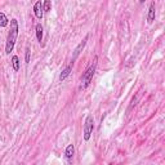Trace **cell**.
Returning a JSON list of instances; mask_svg holds the SVG:
<instances>
[{"mask_svg":"<svg viewBox=\"0 0 165 165\" xmlns=\"http://www.w3.org/2000/svg\"><path fill=\"white\" fill-rule=\"evenodd\" d=\"M44 10L45 12L50 10V0H45V3H44Z\"/></svg>","mask_w":165,"mask_h":165,"instance_id":"12","label":"cell"},{"mask_svg":"<svg viewBox=\"0 0 165 165\" xmlns=\"http://www.w3.org/2000/svg\"><path fill=\"white\" fill-rule=\"evenodd\" d=\"M36 39H38V41H40V43H41V40H43V26H41V23L36 25Z\"/></svg>","mask_w":165,"mask_h":165,"instance_id":"9","label":"cell"},{"mask_svg":"<svg viewBox=\"0 0 165 165\" xmlns=\"http://www.w3.org/2000/svg\"><path fill=\"white\" fill-rule=\"evenodd\" d=\"M34 12H35L36 18H39V20L43 18L44 12H43V7H41V1H36V4L34 5Z\"/></svg>","mask_w":165,"mask_h":165,"instance_id":"6","label":"cell"},{"mask_svg":"<svg viewBox=\"0 0 165 165\" xmlns=\"http://www.w3.org/2000/svg\"><path fill=\"white\" fill-rule=\"evenodd\" d=\"M18 36V21L17 20H10V31L7 38V45H5V53L10 54V52L14 48V43Z\"/></svg>","mask_w":165,"mask_h":165,"instance_id":"1","label":"cell"},{"mask_svg":"<svg viewBox=\"0 0 165 165\" xmlns=\"http://www.w3.org/2000/svg\"><path fill=\"white\" fill-rule=\"evenodd\" d=\"M12 65H13V70H14V71L20 70V58H18L17 56L12 57Z\"/></svg>","mask_w":165,"mask_h":165,"instance_id":"11","label":"cell"},{"mask_svg":"<svg viewBox=\"0 0 165 165\" xmlns=\"http://www.w3.org/2000/svg\"><path fill=\"white\" fill-rule=\"evenodd\" d=\"M93 128H94V121H93V116H88L87 120H85L84 124V139L85 141H89L90 134L93 132Z\"/></svg>","mask_w":165,"mask_h":165,"instance_id":"3","label":"cell"},{"mask_svg":"<svg viewBox=\"0 0 165 165\" xmlns=\"http://www.w3.org/2000/svg\"><path fill=\"white\" fill-rule=\"evenodd\" d=\"M87 40H88V36H85V39L81 41L80 44H79L78 46H76V49H75V52H74V57H72V61L71 62H75V59L78 58L79 57V54H80V52L82 50V49H84V46L87 45Z\"/></svg>","mask_w":165,"mask_h":165,"instance_id":"4","label":"cell"},{"mask_svg":"<svg viewBox=\"0 0 165 165\" xmlns=\"http://www.w3.org/2000/svg\"><path fill=\"white\" fill-rule=\"evenodd\" d=\"M72 66H74V62H71L70 65H68L67 67H66L65 70L62 71V72H61V75H59V80L63 81L66 78H67L68 75H70V72H71V71H72Z\"/></svg>","mask_w":165,"mask_h":165,"instance_id":"7","label":"cell"},{"mask_svg":"<svg viewBox=\"0 0 165 165\" xmlns=\"http://www.w3.org/2000/svg\"><path fill=\"white\" fill-rule=\"evenodd\" d=\"M95 62H97V57L94 58V63H93V65L84 72V75H82L80 89H85V88L90 84V81H92V79H93V75H94V71H95Z\"/></svg>","mask_w":165,"mask_h":165,"instance_id":"2","label":"cell"},{"mask_svg":"<svg viewBox=\"0 0 165 165\" xmlns=\"http://www.w3.org/2000/svg\"><path fill=\"white\" fill-rule=\"evenodd\" d=\"M30 54H31L30 48H26V54H25V61H26V63L30 62Z\"/></svg>","mask_w":165,"mask_h":165,"instance_id":"13","label":"cell"},{"mask_svg":"<svg viewBox=\"0 0 165 165\" xmlns=\"http://www.w3.org/2000/svg\"><path fill=\"white\" fill-rule=\"evenodd\" d=\"M8 23H9V21H8L7 16L3 12H0V27H7Z\"/></svg>","mask_w":165,"mask_h":165,"instance_id":"10","label":"cell"},{"mask_svg":"<svg viewBox=\"0 0 165 165\" xmlns=\"http://www.w3.org/2000/svg\"><path fill=\"white\" fill-rule=\"evenodd\" d=\"M145 1H146V0H139V3H141V4H143Z\"/></svg>","mask_w":165,"mask_h":165,"instance_id":"14","label":"cell"},{"mask_svg":"<svg viewBox=\"0 0 165 165\" xmlns=\"http://www.w3.org/2000/svg\"><path fill=\"white\" fill-rule=\"evenodd\" d=\"M66 158L67 159H71L74 156V153H75V147H74V145H68L67 148H66Z\"/></svg>","mask_w":165,"mask_h":165,"instance_id":"8","label":"cell"},{"mask_svg":"<svg viewBox=\"0 0 165 165\" xmlns=\"http://www.w3.org/2000/svg\"><path fill=\"white\" fill-rule=\"evenodd\" d=\"M155 10H156V7H155V3H151L150 5V9H148V16H147V21L148 23H152L155 21Z\"/></svg>","mask_w":165,"mask_h":165,"instance_id":"5","label":"cell"}]
</instances>
